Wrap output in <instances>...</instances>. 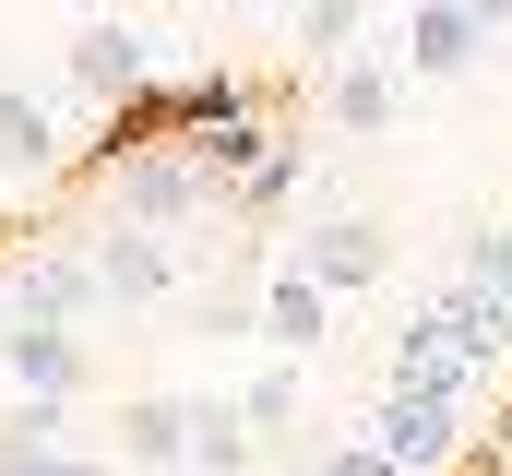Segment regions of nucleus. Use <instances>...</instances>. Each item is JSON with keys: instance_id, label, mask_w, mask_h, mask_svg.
Segmentation results:
<instances>
[{"instance_id": "obj_21", "label": "nucleus", "mask_w": 512, "mask_h": 476, "mask_svg": "<svg viewBox=\"0 0 512 476\" xmlns=\"http://www.w3.org/2000/svg\"><path fill=\"white\" fill-rule=\"evenodd\" d=\"M179 476H191V465H179Z\"/></svg>"}, {"instance_id": "obj_17", "label": "nucleus", "mask_w": 512, "mask_h": 476, "mask_svg": "<svg viewBox=\"0 0 512 476\" xmlns=\"http://www.w3.org/2000/svg\"><path fill=\"white\" fill-rule=\"evenodd\" d=\"M465 286L512 310V227H477V238H465Z\"/></svg>"}, {"instance_id": "obj_3", "label": "nucleus", "mask_w": 512, "mask_h": 476, "mask_svg": "<svg viewBox=\"0 0 512 476\" xmlns=\"http://www.w3.org/2000/svg\"><path fill=\"white\" fill-rule=\"evenodd\" d=\"M477 48H489L477 0H405V24H393L405 84H453V72H477Z\"/></svg>"}, {"instance_id": "obj_5", "label": "nucleus", "mask_w": 512, "mask_h": 476, "mask_svg": "<svg viewBox=\"0 0 512 476\" xmlns=\"http://www.w3.org/2000/svg\"><path fill=\"white\" fill-rule=\"evenodd\" d=\"M96 286H108V298H120V310H143V298H167V286H179V238L167 227H96Z\"/></svg>"}, {"instance_id": "obj_13", "label": "nucleus", "mask_w": 512, "mask_h": 476, "mask_svg": "<svg viewBox=\"0 0 512 476\" xmlns=\"http://www.w3.org/2000/svg\"><path fill=\"white\" fill-rule=\"evenodd\" d=\"M191 476H262V441H251L239 393H191Z\"/></svg>"}, {"instance_id": "obj_7", "label": "nucleus", "mask_w": 512, "mask_h": 476, "mask_svg": "<svg viewBox=\"0 0 512 476\" xmlns=\"http://www.w3.org/2000/svg\"><path fill=\"white\" fill-rule=\"evenodd\" d=\"M108 286H96V250H36L12 262V322H84Z\"/></svg>"}, {"instance_id": "obj_11", "label": "nucleus", "mask_w": 512, "mask_h": 476, "mask_svg": "<svg viewBox=\"0 0 512 476\" xmlns=\"http://www.w3.org/2000/svg\"><path fill=\"white\" fill-rule=\"evenodd\" d=\"M322 334H334V286H310V274H262V346L274 357H322Z\"/></svg>"}, {"instance_id": "obj_9", "label": "nucleus", "mask_w": 512, "mask_h": 476, "mask_svg": "<svg viewBox=\"0 0 512 476\" xmlns=\"http://www.w3.org/2000/svg\"><path fill=\"white\" fill-rule=\"evenodd\" d=\"M48 179H60V119L48 96L0 84V191H48Z\"/></svg>"}, {"instance_id": "obj_20", "label": "nucleus", "mask_w": 512, "mask_h": 476, "mask_svg": "<svg viewBox=\"0 0 512 476\" xmlns=\"http://www.w3.org/2000/svg\"><path fill=\"white\" fill-rule=\"evenodd\" d=\"M36 476H108V465H96V453H72V441H60V453H48V465H36Z\"/></svg>"}, {"instance_id": "obj_4", "label": "nucleus", "mask_w": 512, "mask_h": 476, "mask_svg": "<svg viewBox=\"0 0 512 476\" xmlns=\"http://www.w3.org/2000/svg\"><path fill=\"white\" fill-rule=\"evenodd\" d=\"M286 274H310V286H382V227L370 215H310V227L286 238Z\"/></svg>"}, {"instance_id": "obj_1", "label": "nucleus", "mask_w": 512, "mask_h": 476, "mask_svg": "<svg viewBox=\"0 0 512 476\" xmlns=\"http://www.w3.org/2000/svg\"><path fill=\"white\" fill-rule=\"evenodd\" d=\"M108 203H120L131 227H191L215 203V167L191 143H131V155H108Z\"/></svg>"}, {"instance_id": "obj_16", "label": "nucleus", "mask_w": 512, "mask_h": 476, "mask_svg": "<svg viewBox=\"0 0 512 476\" xmlns=\"http://www.w3.org/2000/svg\"><path fill=\"white\" fill-rule=\"evenodd\" d=\"M298 476H405V465L358 429V441H310V453H298Z\"/></svg>"}, {"instance_id": "obj_15", "label": "nucleus", "mask_w": 512, "mask_h": 476, "mask_svg": "<svg viewBox=\"0 0 512 476\" xmlns=\"http://www.w3.org/2000/svg\"><path fill=\"white\" fill-rule=\"evenodd\" d=\"M239 405H251V429H298V357H262L239 381Z\"/></svg>"}, {"instance_id": "obj_12", "label": "nucleus", "mask_w": 512, "mask_h": 476, "mask_svg": "<svg viewBox=\"0 0 512 476\" xmlns=\"http://www.w3.org/2000/svg\"><path fill=\"white\" fill-rule=\"evenodd\" d=\"M120 465H131V476H179V465H191V393H131Z\"/></svg>"}, {"instance_id": "obj_8", "label": "nucleus", "mask_w": 512, "mask_h": 476, "mask_svg": "<svg viewBox=\"0 0 512 476\" xmlns=\"http://www.w3.org/2000/svg\"><path fill=\"white\" fill-rule=\"evenodd\" d=\"M393 108H405V60L393 48H346L334 84H322V119L334 131H393Z\"/></svg>"}, {"instance_id": "obj_14", "label": "nucleus", "mask_w": 512, "mask_h": 476, "mask_svg": "<svg viewBox=\"0 0 512 476\" xmlns=\"http://www.w3.org/2000/svg\"><path fill=\"white\" fill-rule=\"evenodd\" d=\"M60 429H72V405H48V393H24L12 417H0V476H36L60 453Z\"/></svg>"}, {"instance_id": "obj_18", "label": "nucleus", "mask_w": 512, "mask_h": 476, "mask_svg": "<svg viewBox=\"0 0 512 476\" xmlns=\"http://www.w3.org/2000/svg\"><path fill=\"white\" fill-rule=\"evenodd\" d=\"M358 12H370V0H298V48H322V60H346V36H358Z\"/></svg>"}, {"instance_id": "obj_10", "label": "nucleus", "mask_w": 512, "mask_h": 476, "mask_svg": "<svg viewBox=\"0 0 512 476\" xmlns=\"http://www.w3.org/2000/svg\"><path fill=\"white\" fill-rule=\"evenodd\" d=\"M72 84H84L96 108H131V96L155 84V60H143V36H131V24H108V12H96V24L72 36Z\"/></svg>"}, {"instance_id": "obj_19", "label": "nucleus", "mask_w": 512, "mask_h": 476, "mask_svg": "<svg viewBox=\"0 0 512 476\" xmlns=\"http://www.w3.org/2000/svg\"><path fill=\"white\" fill-rule=\"evenodd\" d=\"M286 191H298V143H274V155H262L251 179H239V203H251V215H274Z\"/></svg>"}, {"instance_id": "obj_2", "label": "nucleus", "mask_w": 512, "mask_h": 476, "mask_svg": "<svg viewBox=\"0 0 512 476\" xmlns=\"http://www.w3.org/2000/svg\"><path fill=\"white\" fill-rule=\"evenodd\" d=\"M370 441H382L405 476H441L453 465V441H465V393H429V381H393L382 405H370Z\"/></svg>"}, {"instance_id": "obj_6", "label": "nucleus", "mask_w": 512, "mask_h": 476, "mask_svg": "<svg viewBox=\"0 0 512 476\" xmlns=\"http://www.w3.org/2000/svg\"><path fill=\"white\" fill-rule=\"evenodd\" d=\"M0 369H12V393L72 405V393H84V334H72V322H0Z\"/></svg>"}]
</instances>
